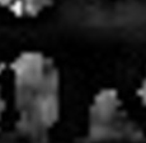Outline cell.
Segmentation results:
<instances>
[{"mask_svg": "<svg viewBox=\"0 0 146 143\" xmlns=\"http://www.w3.org/2000/svg\"><path fill=\"white\" fill-rule=\"evenodd\" d=\"M3 82L7 109L24 136L36 138L55 127L61 109V81L48 56L40 51L19 53Z\"/></svg>", "mask_w": 146, "mask_h": 143, "instance_id": "cell-1", "label": "cell"}]
</instances>
